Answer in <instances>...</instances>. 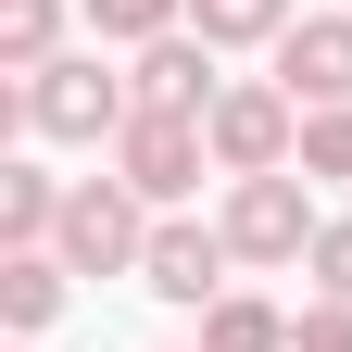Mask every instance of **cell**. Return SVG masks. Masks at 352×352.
I'll return each instance as SVG.
<instances>
[{"label":"cell","instance_id":"1","mask_svg":"<svg viewBox=\"0 0 352 352\" xmlns=\"http://www.w3.org/2000/svg\"><path fill=\"white\" fill-rule=\"evenodd\" d=\"M13 88H25V139H76V151H113L126 113H139V88H126L101 51H63V63H38Z\"/></svg>","mask_w":352,"mask_h":352},{"label":"cell","instance_id":"2","mask_svg":"<svg viewBox=\"0 0 352 352\" xmlns=\"http://www.w3.org/2000/svg\"><path fill=\"white\" fill-rule=\"evenodd\" d=\"M227 252L239 264H315V239H327V214H315V176H227Z\"/></svg>","mask_w":352,"mask_h":352},{"label":"cell","instance_id":"3","mask_svg":"<svg viewBox=\"0 0 352 352\" xmlns=\"http://www.w3.org/2000/svg\"><path fill=\"white\" fill-rule=\"evenodd\" d=\"M201 139H214V176H289L302 164V101L277 76H227V101L201 113Z\"/></svg>","mask_w":352,"mask_h":352},{"label":"cell","instance_id":"4","mask_svg":"<svg viewBox=\"0 0 352 352\" xmlns=\"http://www.w3.org/2000/svg\"><path fill=\"white\" fill-rule=\"evenodd\" d=\"M76 277H139V252H151V201L126 189V176H76L63 189V239H51Z\"/></svg>","mask_w":352,"mask_h":352},{"label":"cell","instance_id":"5","mask_svg":"<svg viewBox=\"0 0 352 352\" xmlns=\"http://www.w3.org/2000/svg\"><path fill=\"white\" fill-rule=\"evenodd\" d=\"M113 176L139 189L151 214H176L214 176V139H201V113H126V139H113Z\"/></svg>","mask_w":352,"mask_h":352},{"label":"cell","instance_id":"6","mask_svg":"<svg viewBox=\"0 0 352 352\" xmlns=\"http://www.w3.org/2000/svg\"><path fill=\"white\" fill-rule=\"evenodd\" d=\"M227 227H189V214H151V252H139V289L176 302V315H214L227 302Z\"/></svg>","mask_w":352,"mask_h":352},{"label":"cell","instance_id":"7","mask_svg":"<svg viewBox=\"0 0 352 352\" xmlns=\"http://www.w3.org/2000/svg\"><path fill=\"white\" fill-rule=\"evenodd\" d=\"M126 88H139V113H214V101H227V76H214V38H201V25L151 38V51H126Z\"/></svg>","mask_w":352,"mask_h":352},{"label":"cell","instance_id":"8","mask_svg":"<svg viewBox=\"0 0 352 352\" xmlns=\"http://www.w3.org/2000/svg\"><path fill=\"white\" fill-rule=\"evenodd\" d=\"M277 88H289L302 113H340L352 101V13H302L277 38Z\"/></svg>","mask_w":352,"mask_h":352},{"label":"cell","instance_id":"9","mask_svg":"<svg viewBox=\"0 0 352 352\" xmlns=\"http://www.w3.org/2000/svg\"><path fill=\"white\" fill-rule=\"evenodd\" d=\"M63 302H76V264L63 252H0V327L13 340H51Z\"/></svg>","mask_w":352,"mask_h":352},{"label":"cell","instance_id":"10","mask_svg":"<svg viewBox=\"0 0 352 352\" xmlns=\"http://www.w3.org/2000/svg\"><path fill=\"white\" fill-rule=\"evenodd\" d=\"M51 239H63V176L13 151L0 164V252H51Z\"/></svg>","mask_w":352,"mask_h":352},{"label":"cell","instance_id":"11","mask_svg":"<svg viewBox=\"0 0 352 352\" xmlns=\"http://www.w3.org/2000/svg\"><path fill=\"white\" fill-rule=\"evenodd\" d=\"M189 25L214 38V51H277V38L302 25V0H189Z\"/></svg>","mask_w":352,"mask_h":352},{"label":"cell","instance_id":"12","mask_svg":"<svg viewBox=\"0 0 352 352\" xmlns=\"http://www.w3.org/2000/svg\"><path fill=\"white\" fill-rule=\"evenodd\" d=\"M201 352H289V315H277L264 289H227V302L201 315Z\"/></svg>","mask_w":352,"mask_h":352},{"label":"cell","instance_id":"13","mask_svg":"<svg viewBox=\"0 0 352 352\" xmlns=\"http://www.w3.org/2000/svg\"><path fill=\"white\" fill-rule=\"evenodd\" d=\"M76 13H88V38H101V51H151V38L189 25V0H76Z\"/></svg>","mask_w":352,"mask_h":352},{"label":"cell","instance_id":"14","mask_svg":"<svg viewBox=\"0 0 352 352\" xmlns=\"http://www.w3.org/2000/svg\"><path fill=\"white\" fill-rule=\"evenodd\" d=\"M63 63V0H0V76Z\"/></svg>","mask_w":352,"mask_h":352},{"label":"cell","instance_id":"15","mask_svg":"<svg viewBox=\"0 0 352 352\" xmlns=\"http://www.w3.org/2000/svg\"><path fill=\"white\" fill-rule=\"evenodd\" d=\"M302 176H315V189L352 176V101H340V113H302Z\"/></svg>","mask_w":352,"mask_h":352},{"label":"cell","instance_id":"16","mask_svg":"<svg viewBox=\"0 0 352 352\" xmlns=\"http://www.w3.org/2000/svg\"><path fill=\"white\" fill-rule=\"evenodd\" d=\"M289 352H352V302H302V315H289Z\"/></svg>","mask_w":352,"mask_h":352},{"label":"cell","instance_id":"17","mask_svg":"<svg viewBox=\"0 0 352 352\" xmlns=\"http://www.w3.org/2000/svg\"><path fill=\"white\" fill-rule=\"evenodd\" d=\"M315 289H327V302H352V214L315 239Z\"/></svg>","mask_w":352,"mask_h":352},{"label":"cell","instance_id":"18","mask_svg":"<svg viewBox=\"0 0 352 352\" xmlns=\"http://www.w3.org/2000/svg\"><path fill=\"white\" fill-rule=\"evenodd\" d=\"M164 352H201V340H164Z\"/></svg>","mask_w":352,"mask_h":352},{"label":"cell","instance_id":"19","mask_svg":"<svg viewBox=\"0 0 352 352\" xmlns=\"http://www.w3.org/2000/svg\"><path fill=\"white\" fill-rule=\"evenodd\" d=\"M13 352H38V340H13Z\"/></svg>","mask_w":352,"mask_h":352},{"label":"cell","instance_id":"20","mask_svg":"<svg viewBox=\"0 0 352 352\" xmlns=\"http://www.w3.org/2000/svg\"><path fill=\"white\" fill-rule=\"evenodd\" d=\"M340 13H352V0H340Z\"/></svg>","mask_w":352,"mask_h":352}]
</instances>
